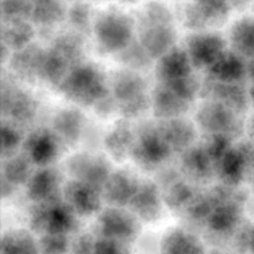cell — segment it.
<instances>
[{
    "label": "cell",
    "mask_w": 254,
    "mask_h": 254,
    "mask_svg": "<svg viewBox=\"0 0 254 254\" xmlns=\"http://www.w3.org/2000/svg\"><path fill=\"white\" fill-rule=\"evenodd\" d=\"M59 88L67 99L82 107H94L111 93L102 69L84 62L69 71Z\"/></svg>",
    "instance_id": "1"
},
{
    "label": "cell",
    "mask_w": 254,
    "mask_h": 254,
    "mask_svg": "<svg viewBox=\"0 0 254 254\" xmlns=\"http://www.w3.org/2000/svg\"><path fill=\"white\" fill-rule=\"evenodd\" d=\"M135 20L118 9H107L96 17L93 32L102 51L119 54L133 42Z\"/></svg>",
    "instance_id": "2"
},
{
    "label": "cell",
    "mask_w": 254,
    "mask_h": 254,
    "mask_svg": "<svg viewBox=\"0 0 254 254\" xmlns=\"http://www.w3.org/2000/svg\"><path fill=\"white\" fill-rule=\"evenodd\" d=\"M78 216L64 201L36 203L30 213V227L40 235H66L77 230Z\"/></svg>",
    "instance_id": "3"
},
{
    "label": "cell",
    "mask_w": 254,
    "mask_h": 254,
    "mask_svg": "<svg viewBox=\"0 0 254 254\" xmlns=\"http://www.w3.org/2000/svg\"><path fill=\"white\" fill-rule=\"evenodd\" d=\"M210 192L213 200V208L206 225L217 235L233 232L240 226L242 218V196L236 188L226 185L217 186Z\"/></svg>",
    "instance_id": "4"
},
{
    "label": "cell",
    "mask_w": 254,
    "mask_h": 254,
    "mask_svg": "<svg viewBox=\"0 0 254 254\" xmlns=\"http://www.w3.org/2000/svg\"><path fill=\"white\" fill-rule=\"evenodd\" d=\"M240 114L217 102L208 101L196 114L197 126L208 135H226L233 139L243 129Z\"/></svg>",
    "instance_id": "5"
},
{
    "label": "cell",
    "mask_w": 254,
    "mask_h": 254,
    "mask_svg": "<svg viewBox=\"0 0 254 254\" xmlns=\"http://www.w3.org/2000/svg\"><path fill=\"white\" fill-rule=\"evenodd\" d=\"M97 230L99 237L130 245L138 237L140 226L139 218L131 211L129 212L124 207L111 206L99 215Z\"/></svg>",
    "instance_id": "6"
},
{
    "label": "cell",
    "mask_w": 254,
    "mask_h": 254,
    "mask_svg": "<svg viewBox=\"0 0 254 254\" xmlns=\"http://www.w3.org/2000/svg\"><path fill=\"white\" fill-rule=\"evenodd\" d=\"M173 154L156 126L143 127L135 134L131 156L143 169H155Z\"/></svg>",
    "instance_id": "7"
},
{
    "label": "cell",
    "mask_w": 254,
    "mask_h": 254,
    "mask_svg": "<svg viewBox=\"0 0 254 254\" xmlns=\"http://www.w3.org/2000/svg\"><path fill=\"white\" fill-rule=\"evenodd\" d=\"M232 10L228 0H195L185 9V25L195 31L225 24Z\"/></svg>",
    "instance_id": "8"
},
{
    "label": "cell",
    "mask_w": 254,
    "mask_h": 254,
    "mask_svg": "<svg viewBox=\"0 0 254 254\" xmlns=\"http://www.w3.org/2000/svg\"><path fill=\"white\" fill-rule=\"evenodd\" d=\"M186 52L196 68H210L226 51V40L216 32L200 31L188 37Z\"/></svg>",
    "instance_id": "9"
},
{
    "label": "cell",
    "mask_w": 254,
    "mask_h": 254,
    "mask_svg": "<svg viewBox=\"0 0 254 254\" xmlns=\"http://www.w3.org/2000/svg\"><path fill=\"white\" fill-rule=\"evenodd\" d=\"M67 168L72 180L86 183L99 189H103L112 174L109 161L104 156L89 153L73 155L67 163Z\"/></svg>",
    "instance_id": "10"
},
{
    "label": "cell",
    "mask_w": 254,
    "mask_h": 254,
    "mask_svg": "<svg viewBox=\"0 0 254 254\" xmlns=\"http://www.w3.org/2000/svg\"><path fill=\"white\" fill-rule=\"evenodd\" d=\"M62 198L78 217H88L101 211L104 200L102 189L77 180L68 181L64 186Z\"/></svg>",
    "instance_id": "11"
},
{
    "label": "cell",
    "mask_w": 254,
    "mask_h": 254,
    "mask_svg": "<svg viewBox=\"0 0 254 254\" xmlns=\"http://www.w3.org/2000/svg\"><path fill=\"white\" fill-rule=\"evenodd\" d=\"M139 42L153 60H159L175 47L176 30L174 22L138 24Z\"/></svg>",
    "instance_id": "12"
},
{
    "label": "cell",
    "mask_w": 254,
    "mask_h": 254,
    "mask_svg": "<svg viewBox=\"0 0 254 254\" xmlns=\"http://www.w3.org/2000/svg\"><path fill=\"white\" fill-rule=\"evenodd\" d=\"M61 144L54 130L40 128L32 131L24 141V154L34 165L46 168L56 160Z\"/></svg>",
    "instance_id": "13"
},
{
    "label": "cell",
    "mask_w": 254,
    "mask_h": 254,
    "mask_svg": "<svg viewBox=\"0 0 254 254\" xmlns=\"http://www.w3.org/2000/svg\"><path fill=\"white\" fill-rule=\"evenodd\" d=\"M201 94L208 101L223 104L238 114L247 109L250 102V92L246 91L241 83H223L210 77L201 87Z\"/></svg>",
    "instance_id": "14"
},
{
    "label": "cell",
    "mask_w": 254,
    "mask_h": 254,
    "mask_svg": "<svg viewBox=\"0 0 254 254\" xmlns=\"http://www.w3.org/2000/svg\"><path fill=\"white\" fill-rule=\"evenodd\" d=\"M64 186L59 171L50 166L40 168L26 184L27 197L35 205L61 200Z\"/></svg>",
    "instance_id": "15"
},
{
    "label": "cell",
    "mask_w": 254,
    "mask_h": 254,
    "mask_svg": "<svg viewBox=\"0 0 254 254\" xmlns=\"http://www.w3.org/2000/svg\"><path fill=\"white\" fill-rule=\"evenodd\" d=\"M140 184L141 181L131 171H114L102 189L104 200L114 207L129 206Z\"/></svg>",
    "instance_id": "16"
},
{
    "label": "cell",
    "mask_w": 254,
    "mask_h": 254,
    "mask_svg": "<svg viewBox=\"0 0 254 254\" xmlns=\"http://www.w3.org/2000/svg\"><path fill=\"white\" fill-rule=\"evenodd\" d=\"M2 114L16 124L30 123L37 112V103L30 94L16 87L2 86Z\"/></svg>",
    "instance_id": "17"
},
{
    "label": "cell",
    "mask_w": 254,
    "mask_h": 254,
    "mask_svg": "<svg viewBox=\"0 0 254 254\" xmlns=\"http://www.w3.org/2000/svg\"><path fill=\"white\" fill-rule=\"evenodd\" d=\"M164 197L161 196L159 186L151 181H141L138 192L131 200V212L144 222H154L159 220L163 212Z\"/></svg>",
    "instance_id": "18"
},
{
    "label": "cell",
    "mask_w": 254,
    "mask_h": 254,
    "mask_svg": "<svg viewBox=\"0 0 254 254\" xmlns=\"http://www.w3.org/2000/svg\"><path fill=\"white\" fill-rule=\"evenodd\" d=\"M192 62L185 49L174 47L158 60L156 77L160 84H170L193 74Z\"/></svg>",
    "instance_id": "19"
},
{
    "label": "cell",
    "mask_w": 254,
    "mask_h": 254,
    "mask_svg": "<svg viewBox=\"0 0 254 254\" xmlns=\"http://www.w3.org/2000/svg\"><path fill=\"white\" fill-rule=\"evenodd\" d=\"M151 108L154 114L161 121L183 118L189 111L192 102L181 98L171 89L163 84H158L151 93Z\"/></svg>",
    "instance_id": "20"
},
{
    "label": "cell",
    "mask_w": 254,
    "mask_h": 254,
    "mask_svg": "<svg viewBox=\"0 0 254 254\" xmlns=\"http://www.w3.org/2000/svg\"><path fill=\"white\" fill-rule=\"evenodd\" d=\"M156 127L173 153L183 154L192 146L196 136L195 126L184 117L163 121Z\"/></svg>",
    "instance_id": "21"
},
{
    "label": "cell",
    "mask_w": 254,
    "mask_h": 254,
    "mask_svg": "<svg viewBox=\"0 0 254 254\" xmlns=\"http://www.w3.org/2000/svg\"><path fill=\"white\" fill-rule=\"evenodd\" d=\"M181 170L193 183H207L215 175V164L203 146H191L183 153Z\"/></svg>",
    "instance_id": "22"
},
{
    "label": "cell",
    "mask_w": 254,
    "mask_h": 254,
    "mask_svg": "<svg viewBox=\"0 0 254 254\" xmlns=\"http://www.w3.org/2000/svg\"><path fill=\"white\" fill-rule=\"evenodd\" d=\"M210 78L223 83H241L247 76V64L235 51L226 50L220 59L208 68Z\"/></svg>",
    "instance_id": "23"
},
{
    "label": "cell",
    "mask_w": 254,
    "mask_h": 254,
    "mask_svg": "<svg viewBox=\"0 0 254 254\" xmlns=\"http://www.w3.org/2000/svg\"><path fill=\"white\" fill-rule=\"evenodd\" d=\"M146 94V82L133 69H122L116 72L112 81V96L118 104L133 101Z\"/></svg>",
    "instance_id": "24"
},
{
    "label": "cell",
    "mask_w": 254,
    "mask_h": 254,
    "mask_svg": "<svg viewBox=\"0 0 254 254\" xmlns=\"http://www.w3.org/2000/svg\"><path fill=\"white\" fill-rule=\"evenodd\" d=\"M161 254H206L205 245L195 233L184 228H175L164 236Z\"/></svg>",
    "instance_id": "25"
},
{
    "label": "cell",
    "mask_w": 254,
    "mask_h": 254,
    "mask_svg": "<svg viewBox=\"0 0 254 254\" xmlns=\"http://www.w3.org/2000/svg\"><path fill=\"white\" fill-rule=\"evenodd\" d=\"M248 165L237 146H233L225 156L215 163V174L221 179L222 185L237 188L245 179Z\"/></svg>",
    "instance_id": "26"
},
{
    "label": "cell",
    "mask_w": 254,
    "mask_h": 254,
    "mask_svg": "<svg viewBox=\"0 0 254 254\" xmlns=\"http://www.w3.org/2000/svg\"><path fill=\"white\" fill-rule=\"evenodd\" d=\"M45 52L46 51L41 47L31 44L19 51L12 52L9 59V64L17 76L32 79L35 77H40V69H41Z\"/></svg>",
    "instance_id": "27"
},
{
    "label": "cell",
    "mask_w": 254,
    "mask_h": 254,
    "mask_svg": "<svg viewBox=\"0 0 254 254\" xmlns=\"http://www.w3.org/2000/svg\"><path fill=\"white\" fill-rule=\"evenodd\" d=\"M84 128V117L74 108L62 109L54 118V131L64 144H76Z\"/></svg>",
    "instance_id": "28"
},
{
    "label": "cell",
    "mask_w": 254,
    "mask_h": 254,
    "mask_svg": "<svg viewBox=\"0 0 254 254\" xmlns=\"http://www.w3.org/2000/svg\"><path fill=\"white\" fill-rule=\"evenodd\" d=\"M35 36L34 26L29 20H11L2 21L1 25V44L10 51L15 52L31 45Z\"/></svg>",
    "instance_id": "29"
},
{
    "label": "cell",
    "mask_w": 254,
    "mask_h": 254,
    "mask_svg": "<svg viewBox=\"0 0 254 254\" xmlns=\"http://www.w3.org/2000/svg\"><path fill=\"white\" fill-rule=\"evenodd\" d=\"M230 42L232 51L243 59H254V19L242 17L231 29Z\"/></svg>",
    "instance_id": "30"
},
{
    "label": "cell",
    "mask_w": 254,
    "mask_h": 254,
    "mask_svg": "<svg viewBox=\"0 0 254 254\" xmlns=\"http://www.w3.org/2000/svg\"><path fill=\"white\" fill-rule=\"evenodd\" d=\"M134 143L135 133L127 123L117 124L106 136V148L114 160H124L131 155Z\"/></svg>",
    "instance_id": "31"
},
{
    "label": "cell",
    "mask_w": 254,
    "mask_h": 254,
    "mask_svg": "<svg viewBox=\"0 0 254 254\" xmlns=\"http://www.w3.org/2000/svg\"><path fill=\"white\" fill-rule=\"evenodd\" d=\"M68 10L61 0H32L30 20L42 26L60 24L67 17Z\"/></svg>",
    "instance_id": "32"
},
{
    "label": "cell",
    "mask_w": 254,
    "mask_h": 254,
    "mask_svg": "<svg viewBox=\"0 0 254 254\" xmlns=\"http://www.w3.org/2000/svg\"><path fill=\"white\" fill-rule=\"evenodd\" d=\"M50 49L59 54L64 60H66L72 68L82 64L84 46L82 35L78 32H64V34L59 35L52 41Z\"/></svg>",
    "instance_id": "33"
},
{
    "label": "cell",
    "mask_w": 254,
    "mask_h": 254,
    "mask_svg": "<svg viewBox=\"0 0 254 254\" xmlns=\"http://www.w3.org/2000/svg\"><path fill=\"white\" fill-rule=\"evenodd\" d=\"M1 254H40L39 241L29 231H9L1 238Z\"/></svg>",
    "instance_id": "34"
},
{
    "label": "cell",
    "mask_w": 254,
    "mask_h": 254,
    "mask_svg": "<svg viewBox=\"0 0 254 254\" xmlns=\"http://www.w3.org/2000/svg\"><path fill=\"white\" fill-rule=\"evenodd\" d=\"M31 165L34 164L25 154H15L10 158L4 159L1 168L2 179L14 186L26 185L34 174L31 171Z\"/></svg>",
    "instance_id": "35"
},
{
    "label": "cell",
    "mask_w": 254,
    "mask_h": 254,
    "mask_svg": "<svg viewBox=\"0 0 254 254\" xmlns=\"http://www.w3.org/2000/svg\"><path fill=\"white\" fill-rule=\"evenodd\" d=\"M196 192L192 186L189 185L185 181H180L173 184L166 189V192L164 195V202L174 211L188 208L192 198L195 197Z\"/></svg>",
    "instance_id": "36"
},
{
    "label": "cell",
    "mask_w": 254,
    "mask_h": 254,
    "mask_svg": "<svg viewBox=\"0 0 254 254\" xmlns=\"http://www.w3.org/2000/svg\"><path fill=\"white\" fill-rule=\"evenodd\" d=\"M118 60L127 67L128 69H144L148 67L151 62V57L148 52L145 51L139 40H133L129 46H127L123 51L117 54Z\"/></svg>",
    "instance_id": "37"
},
{
    "label": "cell",
    "mask_w": 254,
    "mask_h": 254,
    "mask_svg": "<svg viewBox=\"0 0 254 254\" xmlns=\"http://www.w3.org/2000/svg\"><path fill=\"white\" fill-rule=\"evenodd\" d=\"M0 7L2 21L30 20L32 0H1Z\"/></svg>",
    "instance_id": "38"
},
{
    "label": "cell",
    "mask_w": 254,
    "mask_h": 254,
    "mask_svg": "<svg viewBox=\"0 0 254 254\" xmlns=\"http://www.w3.org/2000/svg\"><path fill=\"white\" fill-rule=\"evenodd\" d=\"M67 19L76 32L81 35L86 34L89 31L92 24L91 6L86 2H76L68 9Z\"/></svg>",
    "instance_id": "39"
},
{
    "label": "cell",
    "mask_w": 254,
    "mask_h": 254,
    "mask_svg": "<svg viewBox=\"0 0 254 254\" xmlns=\"http://www.w3.org/2000/svg\"><path fill=\"white\" fill-rule=\"evenodd\" d=\"M213 208V200L211 192L196 193L195 197L186 208V213L189 217L197 222H207Z\"/></svg>",
    "instance_id": "40"
},
{
    "label": "cell",
    "mask_w": 254,
    "mask_h": 254,
    "mask_svg": "<svg viewBox=\"0 0 254 254\" xmlns=\"http://www.w3.org/2000/svg\"><path fill=\"white\" fill-rule=\"evenodd\" d=\"M40 254H66L71 250V241L66 235H41L39 238Z\"/></svg>",
    "instance_id": "41"
},
{
    "label": "cell",
    "mask_w": 254,
    "mask_h": 254,
    "mask_svg": "<svg viewBox=\"0 0 254 254\" xmlns=\"http://www.w3.org/2000/svg\"><path fill=\"white\" fill-rule=\"evenodd\" d=\"M21 144V135L16 127L11 123H2L1 126V156L4 159L16 154L17 148Z\"/></svg>",
    "instance_id": "42"
},
{
    "label": "cell",
    "mask_w": 254,
    "mask_h": 254,
    "mask_svg": "<svg viewBox=\"0 0 254 254\" xmlns=\"http://www.w3.org/2000/svg\"><path fill=\"white\" fill-rule=\"evenodd\" d=\"M202 146L207 151L208 156L212 159L213 164L220 160L233 148L232 139L226 135H208L206 143Z\"/></svg>",
    "instance_id": "43"
},
{
    "label": "cell",
    "mask_w": 254,
    "mask_h": 254,
    "mask_svg": "<svg viewBox=\"0 0 254 254\" xmlns=\"http://www.w3.org/2000/svg\"><path fill=\"white\" fill-rule=\"evenodd\" d=\"M151 106V99L148 94L139 97V98L133 99V101L126 102V103L118 104V111H121L122 116L126 119H134L143 116L149 107Z\"/></svg>",
    "instance_id": "44"
},
{
    "label": "cell",
    "mask_w": 254,
    "mask_h": 254,
    "mask_svg": "<svg viewBox=\"0 0 254 254\" xmlns=\"http://www.w3.org/2000/svg\"><path fill=\"white\" fill-rule=\"evenodd\" d=\"M94 254H130L129 245L97 236Z\"/></svg>",
    "instance_id": "45"
},
{
    "label": "cell",
    "mask_w": 254,
    "mask_h": 254,
    "mask_svg": "<svg viewBox=\"0 0 254 254\" xmlns=\"http://www.w3.org/2000/svg\"><path fill=\"white\" fill-rule=\"evenodd\" d=\"M97 237L91 233H81L71 242V251L73 254H94Z\"/></svg>",
    "instance_id": "46"
},
{
    "label": "cell",
    "mask_w": 254,
    "mask_h": 254,
    "mask_svg": "<svg viewBox=\"0 0 254 254\" xmlns=\"http://www.w3.org/2000/svg\"><path fill=\"white\" fill-rule=\"evenodd\" d=\"M118 109V102L116 101L112 93H109L108 96L104 97L103 99L98 102V103L94 106V111L98 116L101 117H107V116H111L114 111Z\"/></svg>",
    "instance_id": "47"
},
{
    "label": "cell",
    "mask_w": 254,
    "mask_h": 254,
    "mask_svg": "<svg viewBox=\"0 0 254 254\" xmlns=\"http://www.w3.org/2000/svg\"><path fill=\"white\" fill-rule=\"evenodd\" d=\"M231 7L236 10H243L252 2V0H228Z\"/></svg>",
    "instance_id": "48"
},
{
    "label": "cell",
    "mask_w": 254,
    "mask_h": 254,
    "mask_svg": "<svg viewBox=\"0 0 254 254\" xmlns=\"http://www.w3.org/2000/svg\"><path fill=\"white\" fill-rule=\"evenodd\" d=\"M247 76H250L254 81V59L250 60L247 64Z\"/></svg>",
    "instance_id": "49"
},
{
    "label": "cell",
    "mask_w": 254,
    "mask_h": 254,
    "mask_svg": "<svg viewBox=\"0 0 254 254\" xmlns=\"http://www.w3.org/2000/svg\"><path fill=\"white\" fill-rule=\"evenodd\" d=\"M248 248L252 251V253L254 254V228L251 231L250 237H248Z\"/></svg>",
    "instance_id": "50"
},
{
    "label": "cell",
    "mask_w": 254,
    "mask_h": 254,
    "mask_svg": "<svg viewBox=\"0 0 254 254\" xmlns=\"http://www.w3.org/2000/svg\"><path fill=\"white\" fill-rule=\"evenodd\" d=\"M122 2H126V4H135V2L140 1V0H119Z\"/></svg>",
    "instance_id": "51"
},
{
    "label": "cell",
    "mask_w": 254,
    "mask_h": 254,
    "mask_svg": "<svg viewBox=\"0 0 254 254\" xmlns=\"http://www.w3.org/2000/svg\"><path fill=\"white\" fill-rule=\"evenodd\" d=\"M250 99H252V102L254 103V84L252 86V88L250 89Z\"/></svg>",
    "instance_id": "52"
}]
</instances>
